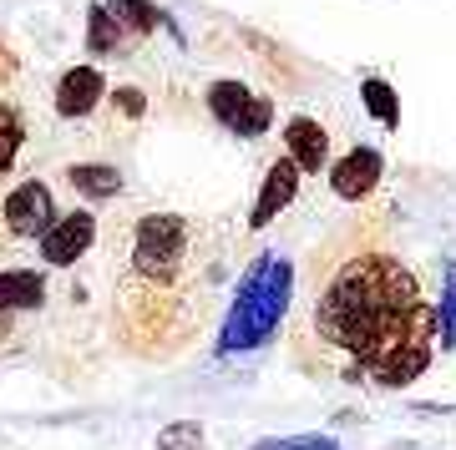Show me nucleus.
Masks as SVG:
<instances>
[{
    "label": "nucleus",
    "instance_id": "obj_12",
    "mask_svg": "<svg viewBox=\"0 0 456 450\" xmlns=\"http://www.w3.org/2000/svg\"><path fill=\"white\" fill-rule=\"evenodd\" d=\"M66 182L86 197V203H107V197L122 193V173L112 162H71L66 167Z\"/></svg>",
    "mask_w": 456,
    "mask_h": 450
},
{
    "label": "nucleus",
    "instance_id": "obj_5",
    "mask_svg": "<svg viewBox=\"0 0 456 450\" xmlns=\"http://www.w3.org/2000/svg\"><path fill=\"white\" fill-rule=\"evenodd\" d=\"M5 228H11V238H41L51 223H56V197L41 177H26L16 182L11 193H5V208H0Z\"/></svg>",
    "mask_w": 456,
    "mask_h": 450
},
{
    "label": "nucleus",
    "instance_id": "obj_3",
    "mask_svg": "<svg viewBox=\"0 0 456 450\" xmlns=\"http://www.w3.org/2000/svg\"><path fill=\"white\" fill-rule=\"evenodd\" d=\"M183 263H188V223L178 213H142L132 228V274L152 289H167L183 278Z\"/></svg>",
    "mask_w": 456,
    "mask_h": 450
},
{
    "label": "nucleus",
    "instance_id": "obj_2",
    "mask_svg": "<svg viewBox=\"0 0 456 450\" xmlns=\"http://www.w3.org/2000/svg\"><path fill=\"white\" fill-rule=\"evenodd\" d=\"M289 293H294V263L284 253H264L248 263V274L233 289V304L224 314L218 329V354H248L269 344L279 329V319L289 314Z\"/></svg>",
    "mask_w": 456,
    "mask_h": 450
},
{
    "label": "nucleus",
    "instance_id": "obj_11",
    "mask_svg": "<svg viewBox=\"0 0 456 450\" xmlns=\"http://www.w3.org/2000/svg\"><path fill=\"white\" fill-rule=\"evenodd\" d=\"M46 304V278L36 269H5L0 274V314H20V309Z\"/></svg>",
    "mask_w": 456,
    "mask_h": 450
},
{
    "label": "nucleus",
    "instance_id": "obj_13",
    "mask_svg": "<svg viewBox=\"0 0 456 450\" xmlns=\"http://www.w3.org/2000/svg\"><path fill=\"white\" fill-rule=\"evenodd\" d=\"M360 101H365V112H370L380 127H401V101H395L391 81L365 76V81H360Z\"/></svg>",
    "mask_w": 456,
    "mask_h": 450
},
{
    "label": "nucleus",
    "instance_id": "obj_7",
    "mask_svg": "<svg viewBox=\"0 0 456 450\" xmlns=\"http://www.w3.org/2000/svg\"><path fill=\"white\" fill-rule=\"evenodd\" d=\"M380 173H386V157L375 147H350L335 167H330V188L345 197V203H360L380 188Z\"/></svg>",
    "mask_w": 456,
    "mask_h": 450
},
{
    "label": "nucleus",
    "instance_id": "obj_4",
    "mask_svg": "<svg viewBox=\"0 0 456 450\" xmlns=\"http://www.w3.org/2000/svg\"><path fill=\"white\" fill-rule=\"evenodd\" d=\"M208 112L213 122H224L233 137H264L274 122V101L248 92L244 81H213L208 86Z\"/></svg>",
    "mask_w": 456,
    "mask_h": 450
},
{
    "label": "nucleus",
    "instance_id": "obj_15",
    "mask_svg": "<svg viewBox=\"0 0 456 450\" xmlns=\"http://www.w3.org/2000/svg\"><path fill=\"white\" fill-rule=\"evenodd\" d=\"M208 446V430L198 420H167L158 430V450H203Z\"/></svg>",
    "mask_w": 456,
    "mask_h": 450
},
{
    "label": "nucleus",
    "instance_id": "obj_16",
    "mask_svg": "<svg viewBox=\"0 0 456 450\" xmlns=\"http://www.w3.org/2000/svg\"><path fill=\"white\" fill-rule=\"evenodd\" d=\"M20 137H26L20 112L0 101V173H11V162H16V152H20Z\"/></svg>",
    "mask_w": 456,
    "mask_h": 450
},
{
    "label": "nucleus",
    "instance_id": "obj_9",
    "mask_svg": "<svg viewBox=\"0 0 456 450\" xmlns=\"http://www.w3.org/2000/svg\"><path fill=\"white\" fill-rule=\"evenodd\" d=\"M299 167H294L289 157H279L269 173H264V188H259V197H254V213H248V228H269L279 218V213L294 203V193H299Z\"/></svg>",
    "mask_w": 456,
    "mask_h": 450
},
{
    "label": "nucleus",
    "instance_id": "obj_10",
    "mask_svg": "<svg viewBox=\"0 0 456 450\" xmlns=\"http://www.w3.org/2000/svg\"><path fill=\"white\" fill-rule=\"evenodd\" d=\"M284 157L299 167V173H320L330 162V132L314 122V117H289V127H284Z\"/></svg>",
    "mask_w": 456,
    "mask_h": 450
},
{
    "label": "nucleus",
    "instance_id": "obj_18",
    "mask_svg": "<svg viewBox=\"0 0 456 450\" xmlns=\"http://www.w3.org/2000/svg\"><path fill=\"white\" fill-rule=\"evenodd\" d=\"M254 450H340L330 435H284V440H259Z\"/></svg>",
    "mask_w": 456,
    "mask_h": 450
},
{
    "label": "nucleus",
    "instance_id": "obj_14",
    "mask_svg": "<svg viewBox=\"0 0 456 450\" xmlns=\"http://www.w3.org/2000/svg\"><path fill=\"white\" fill-rule=\"evenodd\" d=\"M122 36H127V26L117 20V11H107V5H92V11H86V46L97 51V56L117 51Z\"/></svg>",
    "mask_w": 456,
    "mask_h": 450
},
{
    "label": "nucleus",
    "instance_id": "obj_19",
    "mask_svg": "<svg viewBox=\"0 0 456 450\" xmlns=\"http://www.w3.org/2000/svg\"><path fill=\"white\" fill-rule=\"evenodd\" d=\"M112 112L122 117V122H137V117L147 112V97H142V86H117V92H112Z\"/></svg>",
    "mask_w": 456,
    "mask_h": 450
},
{
    "label": "nucleus",
    "instance_id": "obj_1",
    "mask_svg": "<svg viewBox=\"0 0 456 450\" xmlns=\"http://www.w3.org/2000/svg\"><path fill=\"white\" fill-rule=\"evenodd\" d=\"M314 329L325 344L345 350L375 385L401 390L431 365L436 309L401 258L360 253L325 284L314 304Z\"/></svg>",
    "mask_w": 456,
    "mask_h": 450
},
{
    "label": "nucleus",
    "instance_id": "obj_17",
    "mask_svg": "<svg viewBox=\"0 0 456 450\" xmlns=\"http://www.w3.org/2000/svg\"><path fill=\"white\" fill-rule=\"evenodd\" d=\"M436 334L446 350L456 344V263H446V289H441V304H436Z\"/></svg>",
    "mask_w": 456,
    "mask_h": 450
},
{
    "label": "nucleus",
    "instance_id": "obj_6",
    "mask_svg": "<svg viewBox=\"0 0 456 450\" xmlns=\"http://www.w3.org/2000/svg\"><path fill=\"white\" fill-rule=\"evenodd\" d=\"M92 238H97V218H92V213L86 208L61 213V218L41 233V258H46L51 269H71L77 258H86Z\"/></svg>",
    "mask_w": 456,
    "mask_h": 450
},
{
    "label": "nucleus",
    "instance_id": "obj_8",
    "mask_svg": "<svg viewBox=\"0 0 456 450\" xmlns=\"http://www.w3.org/2000/svg\"><path fill=\"white\" fill-rule=\"evenodd\" d=\"M107 97V76H102L97 66H71L61 81H56V112L66 122H77V117H92Z\"/></svg>",
    "mask_w": 456,
    "mask_h": 450
}]
</instances>
